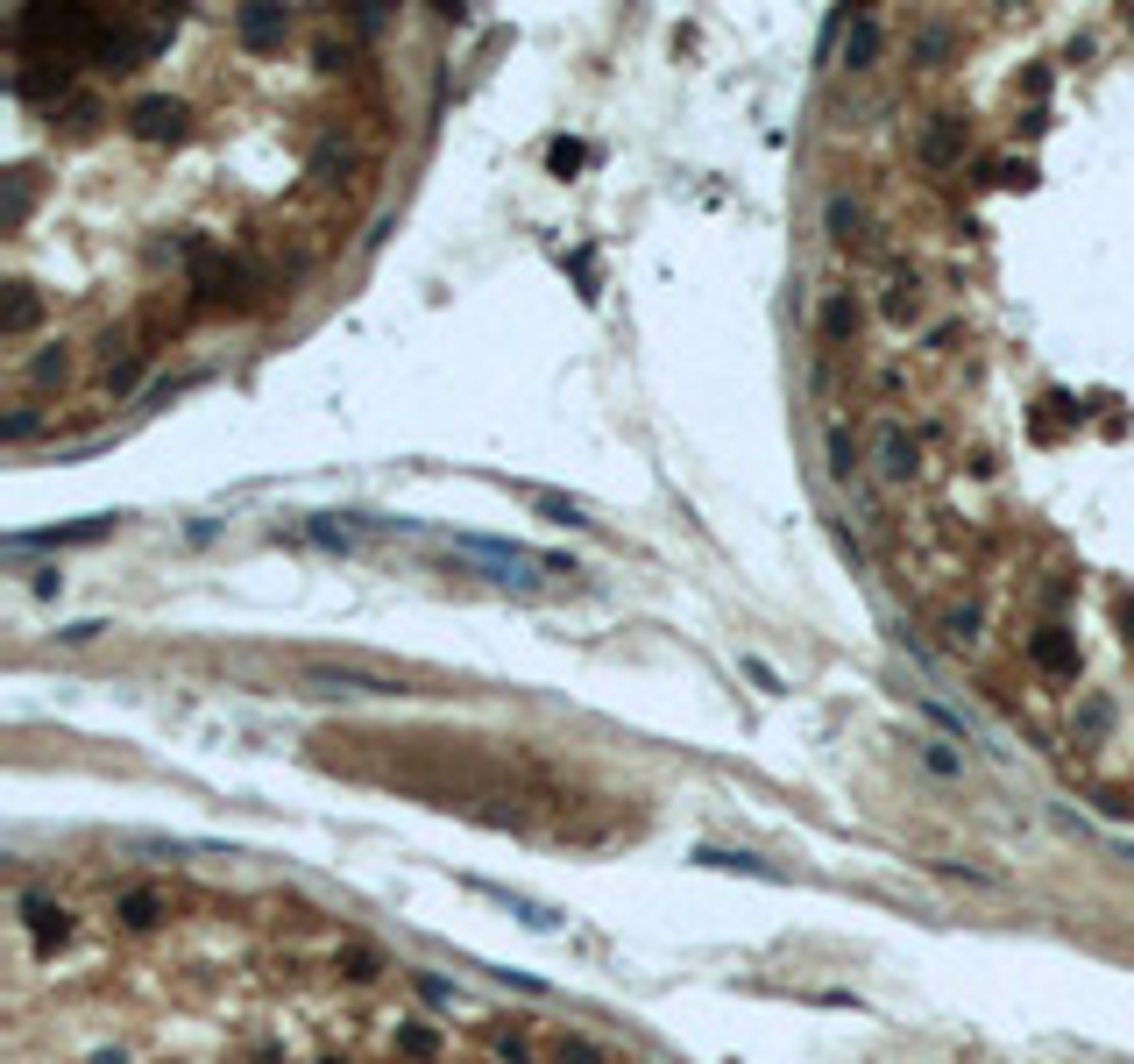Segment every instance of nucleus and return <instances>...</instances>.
Here are the masks:
<instances>
[{
    "mask_svg": "<svg viewBox=\"0 0 1134 1064\" xmlns=\"http://www.w3.org/2000/svg\"><path fill=\"white\" fill-rule=\"evenodd\" d=\"M1028 660H1036L1042 674H1077V646H1071V631H1064V625L1028 631Z\"/></svg>",
    "mask_w": 1134,
    "mask_h": 1064,
    "instance_id": "obj_1",
    "label": "nucleus"
},
{
    "mask_svg": "<svg viewBox=\"0 0 1134 1064\" xmlns=\"http://www.w3.org/2000/svg\"><path fill=\"white\" fill-rule=\"evenodd\" d=\"M114 518H85V526H58V532H21L15 547H79V539H99Z\"/></svg>",
    "mask_w": 1134,
    "mask_h": 1064,
    "instance_id": "obj_2",
    "label": "nucleus"
},
{
    "mask_svg": "<svg viewBox=\"0 0 1134 1064\" xmlns=\"http://www.w3.org/2000/svg\"><path fill=\"white\" fill-rule=\"evenodd\" d=\"M922 157L929 163H958L964 157V121H936V128L922 136Z\"/></svg>",
    "mask_w": 1134,
    "mask_h": 1064,
    "instance_id": "obj_3",
    "label": "nucleus"
},
{
    "mask_svg": "<svg viewBox=\"0 0 1134 1064\" xmlns=\"http://www.w3.org/2000/svg\"><path fill=\"white\" fill-rule=\"evenodd\" d=\"M872 50H880V21L859 15V21H851V36H844V64L859 72V64H872Z\"/></svg>",
    "mask_w": 1134,
    "mask_h": 1064,
    "instance_id": "obj_4",
    "label": "nucleus"
},
{
    "mask_svg": "<svg viewBox=\"0 0 1134 1064\" xmlns=\"http://www.w3.org/2000/svg\"><path fill=\"white\" fill-rule=\"evenodd\" d=\"M241 36L249 43H284V15H277V7H241Z\"/></svg>",
    "mask_w": 1134,
    "mask_h": 1064,
    "instance_id": "obj_5",
    "label": "nucleus"
},
{
    "mask_svg": "<svg viewBox=\"0 0 1134 1064\" xmlns=\"http://www.w3.org/2000/svg\"><path fill=\"white\" fill-rule=\"evenodd\" d=\"M880 469L894 475V483L915 469V448H908V434H900V426H886V434H880Z\"/></svg>",
    "mask_w": 1134,
    "mask_h": 1064,
    "instance_id": "obj_6",
    "label": "nucleus"
},
{
    "mask_svg": "<svg viewBox=\"0 0 1134 1064\" xmlns=\"http://www.w3.org/2000/svg\"><path fill=\"white\" fill-rule=\"evenodd\" d=\"M29 319H36V298H29V292H15V298H7V313H0V334H7V341H21V334H29Z\"/></svg>",
    "mask_w": 1134,
    "mask_h": 1064,
    "instance_id": "obj_7",
    "label": "nucleus"
},
{
    "mask_svg": "<svg viewBox=\"0 0 1134 1064\" xmlns=\"http://www.w3.org/2000/svg\"><path fill=\"white\" fill-rule=\"evenodd\" d=\"M851 327H859V306H851V298H830V306H822V334L844 341Z\"/></svg>",
    "mask_w": 1134,
    "mask_h": 1064,
    "instance_id": "obj_8",
    "label": "nucleus"
},
{
    "mask_svg": "<svg viewBox=\"0 0 1134 1064\" xmlns=\"http://www.w3.org/2000/svg\"><path fill=\"white\" fill-rule=\"evenodd\" d=\"M830 228H837V235H844V228H859V206H851V199H844V192L830 199ZM844 241H851V235H844Z\"/></svg>",
    "mask_w": 1134,
    "mask_h": 1064,
    "instance_id": "obj_9",
    "label": "nucleus"
},
{
    "mask_svg": "<svg viewBox=\"0 0 1134 1064\" xmlns=\"http://www.w3.org/2000/svg\"><path fill=\"white\" fill-rule=\"evenodd\" d=\"M943 631H950V639H958V646H964V639H972V631H978V611H950V617H943Z\"/></svg>",
    "mask_w": 1134,
    "mask_h": 1064,
    "instance_id": "obj_10",
    "label": "nucleus"
},
{
    "mask_svg": "<svg viewBox=\"0 0 1134 1064\" xmlns=\"http://www.w3.org/2000/svg\"><path fill=\"white\" fill-rule=\"evenodd\" d=\"M1106 724H1114V709H1106V703H1099V695H1092V703H1085V738H1099V731H1106Z\"/></svg>",
    "mask_w": 1134,
    "mask_h": 1064,
    "instance_id": "obj_11",
    "label": "nucleus"
},
{
    "mask_svg": "<svg viewBox=\"0 0 1134 1064\" xmlns=\"http://www.w3.org/2000/svg\"><path fill=\"white\" fill-rule=\"evenodd\" d=\"M1128 625H1134V604H1128Z\"/></svg>",
    "mask_w": 1134,
    "mask_h": 1064,
    "instance_id": "obj_12",
    "label": "nucleus"
}]
</instances>
